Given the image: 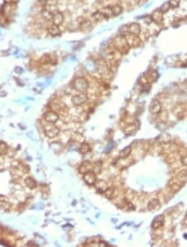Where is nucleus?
<instances>
[{
    "label": "nucleus",
    "mask_w": 187,
    "mask_h": 247,
    "mask_svg": "<svg viewBox=\"0 0 187 247\" xmlns=\"http://www.w3.org/2000/svg\"><path fill=\"white\" fill-rule=\"evenodd\" d=\"M80 152L82 154H87V152H89L91 151V146L87 143H82L81 146H80Z\"/></svg>",
    "instance_id": "nucleus-27"
},
{
    "label": "nucleus",
    "mask_w": 187,
    "mask_h": 247,
    "mask_svg": "<svg viewBox=\"0 0 187 247\" xmlns=\"http://www.w3.org/2000/svg\"><path fill=\"white\" fill-rule=\"evenodd\" d=\"M96 186H97V189L99 191L101 192H105V191L107 189V184L104 181H97L96 183Z\"/></svg>",
    "instance_id": "nucleus-21"
},
{
    "label": "nucleus",
    "mask_w": 187,
    "mask_h": 247,
    "mask_svg": "<svg viewBox=\"0 0 187 247\" xmlns=\"http://www.w3.org/2000/svg\"><path fill=\"white\" fill-rule=\"evenodd\" d=\"M127 33L132 35L139 36L141 33V28L137 23H132L127 26Z\"/></svg>",
    "instance_id": "nucleus-10"
},
{
    "label": "nucleus",
    "mask_w": 187,
    "mask_h": 247,
    "mask_svg": "<svg viewBox=\"0 0 187 247\" xmlns=\"http://www.w3.org/2000/svg\"><path fill=\"white\" fill-rule=\"evenodd\" d=\"M165 224V217L163 215H159L156 217H155V219L153 220L152 224H151V227L154 230H157L160 229L161 227H162Z\"/></svg>",
    "instance_id": "nucleus-11"
},
{
    "label": "nucleus",
    "mask_w": 187,
    "mask_h": 247,
    "mask_svg": "<svg viewBox=\"0 0 187 247\" xmlns=\"http://www.w3.org/2000/svg\"><path fill=\"white\" fill-rule=\"evenodd\" d=\"M102 14H104V16L107 18V19H109L111 17L113 16V14H112V7H105L103 8L102 10H100Z\"/></svg>",
    "instance_id": "nucleus-24"
},
{
    "label": "nucleus",
    "mask_w": 187,
    "mask_h": 247,
    "mask_svg": "<svg viewBox=\"0 0 187 247\" xmlns=\"http://www.w3.org/2000/svg\"><path fill=\"white\" fill-rule=\"evenodd\" d=\"M185 223L187 225V212L186 214V216H185Z\"/></svg>",
    "instance_id": "nucleus-36"
},
{
    "label": "nucleus",
    "mask_w": 187,
    "mask_h": 247,
    "mask_svg": "<svg viewBox=\"0 0 187 247\" xmlns=\"http://www.w3.org/2000/svg\"><path fill=\"white\" fill-rule=\"evenodd\" d=\"M92 18L96 20L97 22H99V21H102L104 19H107V18L104 16V14L101 12V11H97L96 13H94L92 14Z\"/></svg>",
    "instance_id": "nucleus-26"
},
{
    "label": "nucleus",
    "mask_w": 187,
    "mask_h": 247,
    "mask_svg": "<svg viewBox=\"0 0 187 247\" xmlns=\"http://www.w3.org/2000/svg\"><path fill=\"white\" fill-rule=\"evenodd\" d=\"M163 17H164V14L161 11L160 9L154 10L152 12V14L151 15V18L152 22H154L156 24H161L163 22Z\"/></svg>",
    "instance_id": "nucleus-6"
},
{
    "label": "nucleus",
    "mask_w": 187,
    "mask_h": 247,
    "mask_svg": "<svg viewBox=\"0 0 187 247\" xmlns=\"http://www.w3.org/2000/svg\"><path fill=\"white\" fill-rule=\"evenodd\" d=\"M112 14H113V16H118L120 15L122 11H123V8L119 4H116L112 6Z\"/></svg>",
    "instance_id": "nucleus-23"
},
{
    "label": "nucleus",
    "mask_w": 187,
    "mask_h": 247,
    "mask_svg": "<svg viewBox=\"0 0 187 247\" xmlns=\"http://www.w3.org/2000/svg\"><path fill=\"white\" fill-rule=\"evenodd\" d=\"M79 27H80V29L82 31H84V32H87V31H89L90 29H92V22L88 19H83L81 21L80 24H79Z\"/></svg>",
    "instance_id": "nucleus-17"
},
{
    "label": "nucleus",
    "mask_w": 187,
    "mask_h": 247,
    "mask_svg": "<svg viewBox=\"0 0 187 247\" xmlns=\"http://www.w3.org/2000/svg\"><path fill=\"white\" fill-rule=\"evenodd\" d=\"M158 77H159V75H158L157 72L155 70H149L147 73H145V75H144V78H146V80L149 83L156 82L157 80Z\"/></svg>",
    "instance_id": "nucleus-13"
},
{
    "label": "nucleus",
    "mask_w": 187,
    "mask_h": 247,
    "mask_svg": "<svg viewBox=\"0 0 187 247\" xmlns=\"http://www.w3.org/2000/svg\"><path fill=\"white\" fill-rule=\"evenodd\" d=\"M41 16L46 21H53V13L48 9H43L41 12Z\"/></svg>",
    "instance_id": "nucleus-19"
},
{
    "label": "nucleus",
    "mask_w": 187,
    "mask_h": 247,
    "mask_svg": "<svg viewBox=\"0 0 187 247\" xmlns=\"http://www.w3.org/2000/svg\"><path fill=\"white\" fill-rule=\"evenodd\" d=\"M125 38L127 41L128 44L130 45V47L132 48H137L141 44V39H140L139 36H136V35H132L127 33L126 34H124Z\"/></svg>",
    "instance_id": "nucleus-4"
},
{
    "label": "nucleus",
    "mask_w": 187,
    "mask_h": 247,
    "mask_svg": "<svg viewBox=\"0 0 187 247\" xmlns=\"http://www.w3.org/2000/svg\"><path fill=\"white\" fill-rule=\"evenodd\" d=\"M44 133L46 136L50 138H53L59 135L60 129L53 123H48L44 126Z\"/></svg>",
    "instance_id": "nucleus-3"
},
{
    "label": "nucleus",
    "mask_w": 187,
    "mask_h": 247,
    "mask_svg": "<svg viewBox=\"0 0 187 247\" xmlns=\"http://www.w3.org/2000/svg\"><path fill=\"white\" fill-rule=\"evenodd\" d=\"M183 183L181 181H180V180L178 179H176V180H172V181H171L170 182H169V188H170V190L172 191V192H176V191H178L181 188V186H183Z\"/></svg>",
    "instance_id": "nucleus-12"
},
{
    "label": "nucleus",
    "mask_w": 187,
    "mask_h": 247,
    "mask_svg": "<svg viewBox=\"0 0 187 247\" xmlns=\"http://www.w3.org/2000/svg\"><path fill=\"white\" fill-rule=\"evenodd\" d=\"M53 22L56 25H62L64 22V15L61 12H57L53 14Z\"/></svg>",
    "instance_id": "nucleus-15"
},
{
    "label": "nucleus",
    "mask_w": 187,
    "mask_h": 247,
    "mask_svg": "<svg viewBox=\"0 0 187 247\" xmlns=\"http://www.w3.org/2000/svg\"><path fill=\"white\" fill-rule=\"evenodd\" d=\"M88 81L84 78H78L74 80L73 87L79 92H85L88 89Z\"/></svg>",
    "instance_id": "nucleus-2"
},
{
    "label": "nucleus",
    "mask_w": 187,
    "mask_h": 247,
    "mask_svg": "<svg viewBox=\"0 0 187 247\" xmlns=\"http://www.w3.org/2000/svg\"><path fill=\"white\" fill-rule=\"evenodd\" d=\"M105 195H106V196L107 197L108 199H112V197H113V195H114V190L112 189V188H107V189L105 191Z\"/></svg>",
    "instance_id": "nucleus-33"
},
{
    "label": "nucleus",
    "mask_w": 187,
    "mask_h": 247,
    "mask_svg": "<svg viewBox=\"0 0 187 247\" xmlns=\"http://www.w3.org/2000/svg\"><path fill=\"white\" fill-rule=\"evenodd\" d=\"M177 178L180 181H181L183 183L187 180V170H183L181 171L177 176Z\"/></svg>",
    "instance_id": "nucleus-29"
},
{
    "label": "nucleus",
    "mask_w": 187,
    "mask_h": 247,
    "mask_svg": "<svg viewBox=\"0 0 187 247\" xmlns=\"http://www.w3.org/2000/svg\"><path fill=\"white\" fill-rule=\"evenodd\" d=\"M92 168H93V166L90 161H84L79 166V172L84 175L89 171H92Z\"/></svg>",
    "instance_id": "nucleus-14"
},
{
    "label": "nucleus",
    "mask_w": 187,
    "mask_h": 247,
    "mask_svg": "<svg viewBox=\"0 0 187 247\" xmlns=\"http://www.w3.org/2000/svg\"><path fill=\"white\" fill-rule=\"evenodd\" d=\"M181 163L183 166H187V156H185L181 158Z\"/></svg>",
    "instance_id": "nucleus-35"
},
{
    "label": "nucleus",
    "mask_w": 187,
    "mask_h": 247,
    "mask_svg": "<svg viewBox=\"0 0 187 247\" xmlns=\"http://www.w3.org/2000/svg\"><path fill=\"white\" fill-rule=\"evenodd\" d=\"M161 103L159 100H156V99H154L152 102H151L150 104V112L151 114H160L161 112Z\"/></svg>",
    "instance_id": "nucleus-7"
},
{
    "label": "nucleus",
    "mask_w": 187,
    "mask_h": 247,
    "mask_svg": "<svg viewBox=\"0 0 187 247\" xmlns=\"http://www.w3.org/2000/svg\"><path fill=\"white\" fill-rule=\"evenodd\" d=\"M131 152H132V146H128L127 147H125L123 150L121 151V152H120V157L122 158V159L127 158V156H130Z\"/></svg>",
    "instance_id": "nucleus-22"
},
{
    "label": "nucleus",
    "mask_w": 187,
    "mask_h": 247,
    "mask_svg": "<svg viewBox=\"0 0 187 247\" xmlns=\"http://www.w3.org/2000/svg\"><path fill=\"white\" fill-rule=\"evenodd\" d=\"M9 151V146L4 142L0 143V156H4L8 153Z\"/></svg>",
    "instance_id": "nucleus-28"
},
{
    "label": "nucleus",
    "mask_w": 187,
    "mask_h": 247,
    "mask_svg": "<svg viewBox=\"0 0 187 247\" xmlns=\"http://www.w3.org/2000/svg\"><path fill=\"white\" fill-rule=\"evenodd\" d=\"M159 9H161V11L162 12L163 14H165V13H167L168 11L171 9V5L169 4V2H165Z\"/></svg>",
    "instance_id": "nucleus-30"
},
{
    "label": "nucleus",
    "mask_w": 187,
    "mask_h": 247,
    "mask_svg": "<svg viewBox=\"0 0 187 247\" xmlns=\"http://www.w3.org/2000/svg\"><path fill=\"white\" fill-rule=\"evenodd\" d=\"M48 4V0H37V4L40 7H44Z\"/></svg>",
    "instance_id": "nucleus-34"
},
{
    "label": "nucleus",
    "mask_w": 187,
    "mask_h": 247,
    "mask_svg": "<svg viewBox=\"0 0 187 247\" xmlns=\"http://www.w3.org/2000/svg\"><path fill=\"white\" fill-rule=\"evenodd\" d=\"M135 128H136V126L134 124H129L126 126V128L124 129V131L126 132V134H132L135 131Z\"/></svg>",
    "instance_id": "nucleus-31"
},
{
    "label": "nucleus",
    "mask_w": 187,
    "mask_h": 247,
    "mask_svg": "<svg viewBox=\"0 0 187 247\" xmlns=\"http://www.w3.org/2000/svg\"><path fill=\"white\" fill-rule=\"evenodd\" d=\"M59 116L54 111H50L46 112L44 114V120L48 123H55L58 121Z\"/></svg>",
    "instance_id": "nucleus-8"
},
{
    "label": "nucleus",
    "mask_w": 187,
    "mask_h": 247,
    "mask_svg": "<svg viewBox=\"0 0 187 247\" xmlns=\"http://www.w3.org/2000/svg\"><path fill=\"white\" fill-rule=\"evenodd\" d=\"M161 206V202L157 199H152L149 203H148L147 208L149 211H156L160 208Z\"/></svg>",
    "instance_id": "nucleus-18"
},
{
    "label": "nucleus",
    "mask_w": 187,
    "mask_h": 247,
    "mask_svg": "<svg viewBox=\"0 0 187 247\" xmlns=\"http://www.w3.org/2000/svg\"><path fill=\"white\" fill-rule=\"evenodd\" d=\"M48 34L53 37H57L61 34V29H60V27L58 25H56L54 24H53L52 25H50L48 29Z\"/></svg>",
    "instance_id": "nucleus-16"
},
{
    "label": "nucleus",
    "mask_w": 187,
    "mask_h": 247,
    "mask_svg": "<svg viewBox=\"0 0 187 247\" xmlns=\"http://www.w3.org/2000/svg\"><path fill=\"white\" fill-rule=\"evenodd\" d=\"M83 180L89 186H94L97 183V176L92 171H89L83 175Z\"/></svg>",
    "instance_id": "nucleus-9"
},
{
    "label": "nucleus",
    "mask_w": 187,
    "mask_h": 247,
    "mask_svg": "<svg viewBox=\"0 0 187 247\" xmlns=\"http://www.w3.org/2000/svg\"><path fill=\"white\" fill-rule=\"evenodd\" d=\"M169 4L171 5V8L172 9H176L180 6L181 0H169Z\"/></svg>",
    "instance_id": "nucleus-32"
},
{
    "label": "nucleus",
    "mask_w": 187,
    "mask_h": 247,
    "mask_svg": "<svg viewBox=\"0 0 187 247\" xmlns=\"http://www.w3.org/2000/svg\"><path fill=\"white\" fill-rule=\"evenodd\" d=\"M14 3H17V2H18V0H12Z\"/></svg>",
    "instance_id": "nucleus-37"
},
{
    "label": "nucleus",
    "mask_w": 187,
    "mask_h": 247,
    "mask_svg": "<svg viewBox=\"0 0 187 247\" xmlns=\"http://www.w3.org/2000/svg\"><path fill=\"white\" fill-rule=\"evenodd\" d=\"M25 184H26V186H27L28 187H29L30 189H33V188H35V187L37 186V182H36L33 178H31V177L26 178V180H25Z\"/></svg>",
    "instance_id": "nucleus-25"
},
{
    "label": "nucleus",
    "mask_w": 187,
    "mask_h": 247,
    "mask_svg": "<svg viewBox=\"0 0 187 247\" xmlns=\"http://www.w3.org/2000/svg\"><path fill=\"white\" fill-rule=\"evenodd\" d=\"M171 136L170 134H168V133H163V134H161V135H160V136H158L157 141L159 142H161V143L166 144V143H169V142L171 141Z\"/></svg>",
    "instance_id": "nucleus-20"
},
{
    "label": "nucleus",
    "mask_w": 187,
    "mask_h": 247,
    "mask_svg": "<svg viewBox=\"0 0 187 247\" xmlns=\"http://www.w3.org/2000/svg\"><path fill=\"white\" fill-rule=\"evenodd\" d=\"M112 47H114L117 50L122 54H127L131 49L130 45L128 44L125 36L122 34H120L117 36L112 41Z\"/></svg>",
    "instance_id": "nucleus-1"
},
{
    "label": "nucleus",
    "mask_w": 187,
    "mask_h": 247,
    "mask_svg": "<svg viewBox=\"0 0 187 247\" xmlns=\"http://www.w3.org/2000/svg\"><path fill=\"white\" fill-rule=\"evenodd\" d=\"M87 95L84 92H80L78 94L73 96L72 98V102L75 106H81L87 102Z\"/></svg>",
    "instance_id": "nucleus-5"
}]
</instances>
